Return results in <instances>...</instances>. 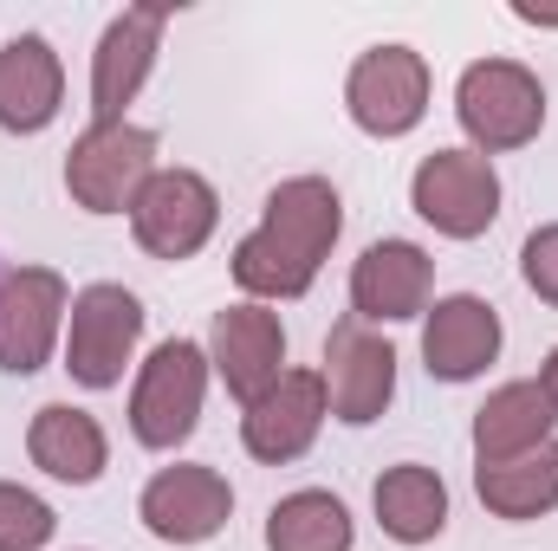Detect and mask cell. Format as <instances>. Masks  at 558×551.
I'll list each match as a JSON object with an SVG mask.
<instances>
[{
  "mask_svg": "<svg viewBox=\"0 0 558 551\" xmlns=\"http://www.w3.org/2000/svg\"><path fill=\"white\" fill-rule=\"evenodd\" d=\"M338 234H344V195L325 175H286L260 208V228L241 234L234 247V285L254 305L305 298L318 285V267L331 260Z\"/></svg>",
  "mask_w": 558,
  "mask_h": 551,
  "instance_id": "1",
  "label": "cell"
},
{
  "mask_svg": "<svg viewBox=\"0 0 558 551\" xmlns=\"http://www.w3.org/2000/svg\"><path fill=\"white\" fill-rule=\"evenodd\" d=\"M221 228V195L202 169H156L143 182V195L131 201V234L149 260H195Z\"/></svg>",
  "mask_w": 558,
  "mask_h": 551,
  "instance_id": "7",
  "label": "cell"
},
{
  "mask_svg": "<svg viewBox=\"0 0 558 551\" xmlns=\"http://www.w3.org/2000/svg\"><path fill=\"white\" fill-rule=\"evenodd\" d=\"M520 279L558 311V221H546V228L526 234V247H520Z\"/></svg>",
  "mask_w": 558,
  "mask_h": 551,
  "instance_id": "24",
  "label": "cell"
},
{
  "mask_svg": "<svg viewBox=\"0 0 558 551\" xmlns=\"http://www.w3.org/2000/svg\"><path fill=\"white\" fill-rule=\"evenodd\" d=\"M507 331H500V311L481 298V292H448L422 311V364L435 383H474L487 377V364L500 357Z\"/></svg>",
  "mask_w": 558,
  "mask_h": 551,
  "instance_id": "16",
  "label": "cell"
},
{
  "mask_svg": "<svg viewBox=\"0 0 558 551\" xmlns=\"http://www.w3.org/2000/svg\"><path fill=\"white\" fill-rule=\"evenodd\" d=\"M539 383H546V396H553V409H558V344H553V357L539 364Z\"/></svg>",
  "mask_w": 558,
  "mask_h": 551,
  "instance_id": "25",
  "label": "cell"
},
{
  "mask_svg": "<svg viewBox=\"0 0 558 551\" xmlns=\"http://www.w3.org/2000/svg\"><path fill=\"white\" fill-rule=\"evenodd\" d=\"M351 546H357V519L325 487H299V493L274 500V513H267V551H351Z\"/></svg>",
  "mask_w": 558,
  "mask_h": 551,
  "instance_id": "22",
  "label": "cell"
},
{
  "mask_svg": "<svg viewBox=\"0 0 558 551\" xmlns=\"http://www.w3.org/2000/svg\"><path fill=\"white\" fill-rule=\"evenodd\" d=\"M454 118H461L468 149H481L494 162L546 131V85L520 59H474L454 78Z\"/></svg>",
  "mask_w": 558,
  "mask_h": 551,
  "instance_id": "2",
  "label": "cell"
},
{
  "mask_svg": "<svg viewBox=\"0 0 558 551\" xmlns=\"http://www.w3.org/2000/svg\"><path fill=\"white\" fill-rule=\"evenodd\" d=\"M137 519H143V532L162 539V546H208L234 519V487L208 461L156 467L149 487H143V500H137Z\"/></svg>",
  "mask_w": 558,
  "mask_h": 551,
  "instance_id": "11",
  "label": "cell"
},
{
  "mask_svg": "<svg viewBox=\"0 0 558 551\" xmlns=\"http://www.w3.org/2000/svg\"><path fill=\"white\" fill-rule=\"evenodd\" d=\"M325 396H331V415L344 428H371L377 415L397 403V344L357 318H338L325 331Z\"/></svg>",
  "mask_w": 558,
  "mask_h": 551,
  "instance_id": "10",
  "label": "cell"
},
{
  "mask_svg": "<svg viewBox=\"0 0 558 551\" xmlns=\"http://www.w3.org/2000/svg\"><path fill=\"white\" fill-rule=\"evenodd\" d=\"M435 292V260L416 241H371L351 267V318L357 325H410L428 311Z\"/></svg>",
  "mask_w": 558,
  "mask_h": 551,
  "instance_id": "15",
  "label": "cell"
},
{
  "mask_svg": "<svg viewBox=\"0 0 558 551\" xmlns=\"http://www.w3.org/2000/svg\"><path fill=\"white\" fill-rule=\"evenodd\" d=\"M410 208L441 241H481L500 221V169L481 149H435L410 175Z\"/></svg>",
  "mask_w": 558,
  "mask_h": 551,
  "instance_id": "6",
  "label": "cell"
},
{
  "mask_svg": "<svg viewBox=\"0 0 558 551\" xmlns=\"http://www.w3.org/2000/svg\"><path fill=\"white\" fill-rule=\"evenodd\" d=\"M65 111V59L39 33H13L0 46V131L39 137Z\"/></svg>",
  "mask_w": 558,
  "mask_h": 551,
  "instance_id": "17",
  "label": "cell"
},
{
  "mask_svg": "<svg viewBox=\"0 0 558 551\" xmlns=\"http://www.w3.org/2000/svg\"><path fill=\"white\" fill-rule=\"evenodd\" d=\"M344 111H351V124L364 137L377 143L410 137L428 118V59L416 46H403V39L357 52V65L344 72Z\"/></svg>",
  "mask_w": 558,
  "mask_h": 551,
  "instance_id": "8",
  "label": "cell"
},
{
  "mask_svg": "<svg viewBox=\"0 0 558 551\" xmlns=\"http://www.w3.org/2000/svg\"><path fill=\"white\" fill-rule=\"evenodd\" d=\"M371 506H377L384 539H397V546H435L448 532V480L422 461L384 467L371 487Z\"/></svg>",
  "mask_w": 558,
  "mask_h": 551,
  "instance_id": "20",
  "label": "cell"
},
{
  "mask_svg": "<svg viewBox=\"0 0 558 551\" xmlns=\"http://www.w3.org/2000/svg\"><path fill=\"white\" fill-rule=\"evenodd\" d=\"M558 428V409L546 396L539 377H520V383H500L481 409H474V467H500V461H520L533 448H546Z\"/></svg>",
  "mask_w": 558,
  "mask_h": 551,
  "instance_id": "19",
  "label": "cell"
},
{
  "mask_svg": "<svg viewBox=\"0 0 558 551\" xmlns=\"http://www.w3.org/2000/svg\"><path fill=\"white\" fill-rule=\"evenodd\" d=\"M474 493L494 519L507 526H526V519H546L558 513V434L546 448L520 454V461H500V467H474Z\"/></svg>",
  "mask_w": 558,
  "mask_h": 551,
  "instance_id": "21",
  "label": "cell"
},
{
  "mask_svg": "<svg viewBox=\"0 0 558 551\" xmlns=\"http://www.w3.org/2000/svg\"><path fill=\"white\" fill-rule=\"evenodd\" d=\"M331 415V396H325V377L318 370H286L274 390H260L247 409H241V448L267 467H286L299 454H312L318 428Z\"/></svg>",
  "mask_w": 558,
  "mask_h": 551,
  "instance_id": "14",
  "label": "cell"
},
{
  "mask_svg": "<svg viewBox=\"0 0 558 551\" xmlns=\"http://www.w3.org/2000/svg\"><path fill=\"white\" fill-rule=\"evenodd\" d=\"M162 26H169V7H124L98 33V52H92V124H124V111L137 105V91L156 72Z\"/></svg>",
  "mask_w": 558,
  "mask_h": 551,
  "instance_id": "13",
  "label": "cell"
},
{
  "mask_svg": "<svg viewBox=\"0 0 558 551\" xmlns=\"http://www.w3.org/2000/svg\"><path fill=\"white\" fill-rule=\"evenodd\" d=\"M65 311H72V285L59 267H7L0 273V370L7 377L46 370L52 351L65 344Z\"/></svg>",
  "mask_w": 558,
  "mask_h": 551,
  "instance_id": "9",
  "label": "cell"
},
{
  "mask_svg": "<svg viewBox=\"0 0 558 551\" xmlns=\"http://www.w3.org/2000/svg\"><path fill=\"white\" fill-rule=\"evenodd\" d=\"M156 175V131L143 124H85V137L65 149V195L85 215H131L143 182Z\"/></svg>",
  "mask_w": 558,
  "mask_h": 551,
  "instance_id": "5",
  "label": "cell"
},
{
  "mask_svg": "<svg viewBox=\"0 0 558 551\" xmlns=\"http://www.w3.org/2000/svg\"><path fill=\"white\" fill-rule=\"evenodd\" d=\"M143 298L118 279L78 285L65 311V377L78 390H118L143 344Z\"/></svg>",
  "mask_w": 558,
  "mask_h": 551,
  "instance_id": "3",
  "label": "cell"
},
{
  "mask_svg": "<svg viewBox=\"0 0 558 551\" xmlns=\"http://www.w3.org/2000/svg\"><path fill=\"white\" fill-rule=\"evenodd\" d=\"M208 344L195 338H162L149 357L137 364L131 383V434L143 448L169 454L202 428V403H208Z\"/></svg>",
  "mask_w": 558,
  "mask_h": 551,
  "instance_id": "4",
  "label": "cell"
},
{
  "mask_svg": "<svg viewBox=\"0 0 558 551\" xmlns=\"http://www.w3.org/2000/svg\"><path fill=\"white\" fill-rule=\"evenodd\" d=\"M208 370L228 383V396L247 409L260 390H274L286 377V325L279 311L241 298V305H221L215 325H208Z\"/></svg>",
  "mask_w": 558,
  "mask_h": 551,
  "instance_id": "12",
  "label": "cell"
},
{
  "mask_svg": "<svg viewBox=\"0 0 558 551\" xmlns=\"http://www.w3.org/2000/svg\"><path fill=\"white\" fill-rule=\"evenodd\" d=\"M26 461L39 474L65 480V487H92L111 467V434H105V421L92 409L46 403V409H33V421H26Z\"/></svg>",
  "mask_w": 558,
  "mask_h": 551,
  "instance_id": "18",
  "label": "cell"
},
{
  "mask_svg": "<svg viewBox=\"0 0 558 551\" xmlns=\"http://www.w3.org/2000/svg\"><path fill=\"white\" fill-rule=\"evenodd\" d=\"M59 532V513L20 487V480H0V551H46Z\"/></svg>",
  "mask_w": 558,
  "mask_h": 551,
  "instance_id": "23",
  "label": "cell"
}]
</instances>
